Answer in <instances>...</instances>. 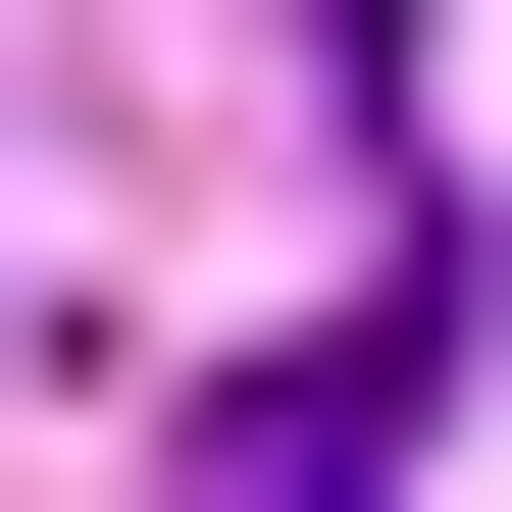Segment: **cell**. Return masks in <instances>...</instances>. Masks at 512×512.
<instances>
[{"mask_svg": "<svg viewBox=\"0 0 512 512\" xmlns=\"http://www.w3.org/2000/svg\"><path fill=\"white\" fill-rule=\"evenodd\" d=\"M410 410H461V308H308V359H205V512H410Z\"/></svg>", "mask_w": 512, "mask_h": 512, "instance_id": "1", "label": "cell"}]
</instances>
